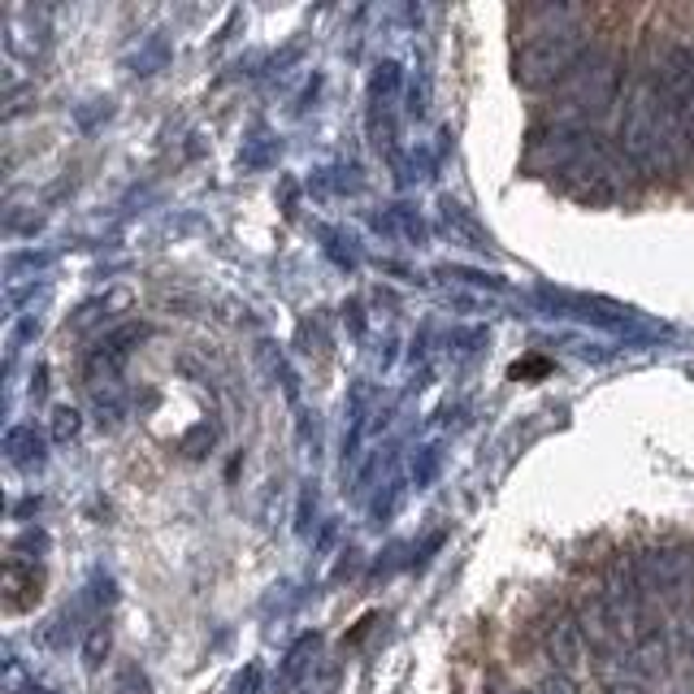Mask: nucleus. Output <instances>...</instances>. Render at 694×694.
Wrapping results in <instances>:
<instances>
[{
	"instance_id": "obj_1",
	"label": "nucleus",
	"mask_w": 694,
	"mask_h": 694,
	"mask_svg": "<svg viewBox=\"0 0 694 694\" xmlns=\"http://www.w3.org/2000/svg\"><path fill=\"white\" fill-rule=\"evenodd\" d=\"M39 569L35 565H22V560H9L4 565V608L9 612H26L31 603H39Z\"/></svg>"
},
{
	"instance_id": "obj_2",
	"label": "nucleus",
	"mask_w": 694,
	"mask_h": 694,
	"mask_svg": "<svg viewBox=\"0 0 694 694\" xmlns=\"http://www.w3.org/2000/svg\"><path fill=\"white\" fill-rule=\"evenodd\" d=\"M317 651H322V638H317V634H304V638L287 651V660H282V691H296V686L313 682Z\"/></svg>"
},
{
	"instance_id": "obj_3",
	"label": "nucleus",
	"mask_w": 694,
	"mask_h": 694,
	"mask_svg": "<svg viewBox=\"0 0 694 694\" xmlns=\"http://www.w3.org/2000/svg\"><path fill=\"white\" fill-rule=\"evenodd\" d=\"M547 656L556 660V669H560V673H569V669L578 664L581 660V625L578 621L560 616V621L547 629Z\"/></svg>"
},
{
	"instance_id": "obj_4",
	"label": "nucleus",
	"mask_w": 694,
	"mask_h": 694,
	"mask_svg": "<svg viewBox=\"0 0 694 694\" xmlns=\"http://www.w3.org/2000/svg\"><path fill=\"white\" fill-rule=\"evenodd\" d=\"M539 694H578V686H574L569 673H552V678L539 686Z\"/></svg>"
},
{
	"instance_id": "obj_5",
	"label": "nucleus",
	"mask_w": 694,
	"mask_h": 694,
	"mask_svg": "<svg viewBox=\"0 0 694 694\" xmlns=\"http://www.w3.org/2000/svg\"><path fill=\"white\" fill-rule=\"evenodd\" d=\"M101 651H109V629H96L92 643H88V664H92V669L101 664Z\"/></svg>"
},
{
	"instance_id": "obj_6",
	"label": "nucleus",
	"mask_w": 694,
	"mask_h": 694,
	"mask_svg": "<svg viewBox=\"0 0 694 694\" xmlns=\"http://www.w3.org/2000/svg\"><path fill=\"white\" fill-rule=\"evenodd\" d=\"M608 694H643V691H638L634 682H612V686H608Z\"/></svg>"
},
{
	"instance_id": "obj_7",
	"label": "nucleus",
	"mask_w": 694,
	"mask_h": 694,
	"mask_svg": "<svg viewBox=\"0 0 694 694\" xmlns=\"http://www.w3.org/2000/svg\"><path fill=\"white\" fill-rule=\"evenodd\" d=\"M18 694H57V691H44V686H26V691H18Z\"/></svg>"
}]
</instances>
